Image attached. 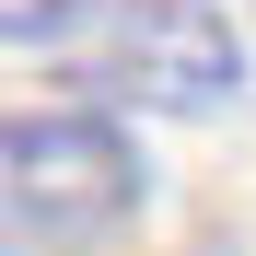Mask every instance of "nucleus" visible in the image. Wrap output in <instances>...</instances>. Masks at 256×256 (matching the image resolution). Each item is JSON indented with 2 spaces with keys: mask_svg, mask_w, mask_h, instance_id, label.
Listing matches in <instances>:
<instances>
[{
  "mask_svg": "<svg viewBox=\"0 0 256 256\" xmlns=\"http://www.w3.org/2000/svg\"><path fill=\"white\" fill-rule=\"evenodd\" d=\"M0 198L35 233H116V222H140L152 163L128 140V116L105 105H35L0 128Z\"/></svg>",
  "mask_w": 256,
  "mask_h": 256,
  "instance_id": "obj_1",
  "label": "nucleus"
},
{
  "mask_svg": "<svg viewBox=\"0 0 256 256\" xmlns=\"http://www.w3.org/2000/svg\"><path fill=\"white\" fill-rule=\"evenodd\" d=\"M244 24L233 0H116L94 35V94L140 116H222L244 94Z\"/></svg>",
  "mask_w": 256,
  "mask_h": 256,
  "instance_id": "obj_2",
  "label": "nucleus"
},
{
  "mask_svg": "<svg viewBox=\"0 0 256 256\" xmlns=\"http://www.w3.org/2000/svg\"><path fill=\"white\" fill-rule=\"evenodd\" d=\"M105 12H116V0H0V47L47 58V47H82Z\"/></svg>",
  "mask_w": 256,
  "mask_h": 256,
  "instance_id": "obj_3",
  "label": "nucleus"
}]
</instances>
